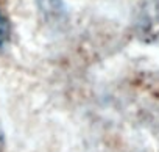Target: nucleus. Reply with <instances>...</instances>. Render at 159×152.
I'll list each match as a JSON object with an SVG mask.
<instances>
[{
  "instance_id": "obj_1",
  "label": "nucleus",
  "mask_w": 159,
  "mask_h": 152,
  "mask_svg": "<svg viewBox=\"0 0 159 152\" xmlns=\"http://www.w3.org/2000/svg\"><path fill=\"white\" fill-rule=\"evenodd\" d=\"M134 33L145 44H159V0H145L134 17Z\"/></svg>"
},
{
  "instance_id": "obj_2",
  "label": "nucleus",
  "mask_w": 159,
  "mask_h": 152,
  "mask_svg": "<svg viewBox=\"0 0 159 152\" xmlns=\"http://www.w3.org/2000/svg\"><path fill=\"white\" fill-rule=\"evenodd\" d=\"M38 7L42 16L48 21H61L66 16L62 0H38Z\"/></svg>"
},
{
  "instance_id": "obj_3",
  "label": "nucleus",
  "mask_w": 159,
  "mask_h": 152,
  "mask_svg": "<svg viewBox=\"0 0 159 152\" xmlns=\"http://www.w3.org/2000/svg\"><path fill=\"white\" fill-rule=\"evenodd\" d=\"M10 36H11L10 21L2 11H0V47H3L10 41Z\"/></svg>"
},
{
  "instance_id": "obj_4",
  "label": "nucleus",
  "mask_w": 159,
  "mask_h": 152,
  "mask_svg": "<svg viewBox=\"0 0 159 152\" xmlns=\"http://www.w3.org/2000/svg\"><path fill=\"white\" fill-rule=\"evenodd\" d=\"M3 146H5V135H3V129H2V124H0V152L3 150Z\"/></svg>"
}]
</instances>
